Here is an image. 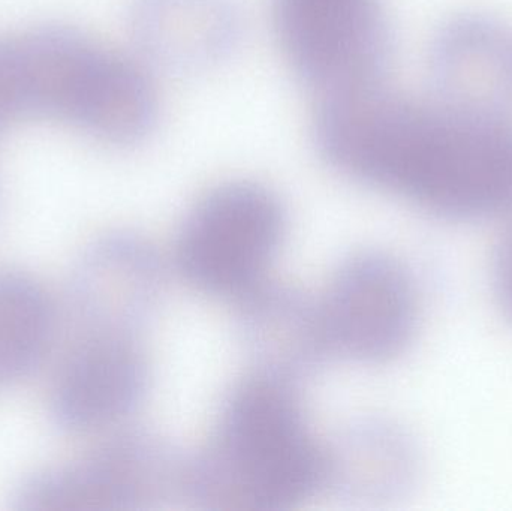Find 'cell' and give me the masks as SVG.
I'll return each instance as SVG.
<instances>
[{
    "label": "cell",
    "instance_id": "cell-1",
    "mask_svg": "<svg viewBox=\"0 0 512 511\" xmlns=\"http://www.w3.org/2000/svg\"><path fill=\"white\" fill-rule=\"evenodd\" d=\"M313 140L346 179L453 222L512 218V116L376 87L318 102Z\"/></svg>",
    "mask_w": 512,
    "mask_h": 511
},
{
    "label": "cell",
    "instance_id": "cell-2",
    "mask_svg": "<svg viewBox=\"0 0 512 511\" xmlns=\"http://www.w3.org/2000/svg\"><path fill=\"white\" fill-rule=\"evenodd\" d=\"M324 446L294 384L252 372L222 404L209 443L188 456L185 503L200 510L292 509L324 488Z\"/></svg>",
    "mask_w": 512,
    "mask_h": 511
},
{
    "label": "cell",
    "instance_id": "cell-3",
    "mask_svg": "<svg viewBox=\"0 0 512 511\" xmlns=\"http://www.w3.org/2000/svg\"><path fill=\"white\" fill-rule=\"evenodd\" d=\"M12 47L23 113L59 117L111 146H135L158 126L155 72L140 57L66 26L30 30Z\"/></svg>",
    "mask_w": 512,
    "mask_h": 511
},
{
    "label": "cell",
    "instance_id": "cell-4",
    "mask_svg": "<svg viewBox=\"0 0 512 511\" xmlns=\"http://www.w3.org/2000/svg\"><path fill=\"white\" fill-rule=\"evenodd\" d=\"M188 456L152 432L126 429L77 461L24 477L11 507L24 511L159 510L185 503Z\"/></svg>",
    "mask_w": 512,
    "mask_h": 511
},
{
    "label": "cell",
    "instance_id": "cell-5",
    "mask_svg": "<svg viewBox=\"0 0 512 511\" xmlns=\"http://www.w3.org/2000/svg\"><path fill=\"white\" fill-rule=\"evenodd\" d=\"M292 74L318 102L385 86L393 33L384 0H271Z\"/></svg>",
    "mask_w": 512,
    "mask_h": 511
},
{
    "label": "cell",
    "instance_id": "cell-6",
    "mask_svg": "<svg viewBox=\"0 0 512 511\" xmlns=\"http://www.w3.org/2000/svg\"><path fill=\"white\" fill-rule=\"evenodd\" d=\"M286 233L280 198L261 183L230 182L207 192L176 242L180 275L197 290L240 299L265 281Z\"/></svg>",
    "mask_w": 512,
    "mask_h": 511
},
{
    "label": "cell",
    "instance_id": "cell-7",
    "mask_svg": "<svg viewBox=\"0 0 512 511\" xmlns=\"http://www.w3.org/2000/svg\"><path fill=\"white\" fill-rule=\"evenodd\" d=\"M334 356L382 365L402 356L420 320L417 285L391 255L363 251L346 258L321 299Z\"/></svg>",
    "mask_w": 512,
    "mask_h": 511
},
{
    "label": "cell",
    "instance_id": "cell-8",
    "mask_svg": "<svg viewBox=\"0 0 512 511\" xmlns=\"http://www.w3.org/2000/svg\"><path fill=\"white\" fill-rule=\"evenodd\" d=\"M149 381L141 336L81 332L54 375L48 416L65 434L104 431L140 408Z\"/></svg>",
    "mask_w": 512,
    "mask_h": 511
},
{
    "label": "cell",
    "instance_id": "cell-9",
    "mask_svg": "<svg viewBox=\"0 0 512 511\" xmlns=\"http://www.w3.org/2000/svg\"><path fill=\"white\" fill-rule=\"evenodd\" d=\"M155 246L126 231L93 240L72 267L68 299L80 332L141 336L164 294Z\"/></svg>",
    "mask_w": 512,
    "mask_h": 511
},
{
    "label": "cell",
    "instance_id": "cell-10",
    "mask_svg": "<svg viewBox=\"0 0 512 511\" xmlns=\"http://www.w3.org/2000/svg\"><path fill=\"white\" fill-rule=\"evenodd\" d=\"M236 326L254 372L294 386L334 356L321 300L291 284L265 279L237 299Z\"/></svg>",
    "mask_w": 512,
    "mask_h": 511
},
{
    "label": "cell",
    "instance_id": "cell-11",
    "mask_svg": "<svg viewBox=\"0 0 512 511\" xmlns=\"http://www.w3.org/2000/svg\"><path fill=\"white\" fill-rule=\"evenodd\" d=\"M131 35L153 72L197 74L231 59L243 38L236 0H134Z\"/></svg>",
    "mask_w": 512,
    "mask_h": 511
},
{
    "label": "cell",
    "instance_id": "cell-12",
    "mask_svg": "<svg viewBox=\"0 0 512 511\" xmlns=\"http://www.w3.org/2000/svg\"><path fill=\"white\" fill-rule=\"evenodd\" d=\"M433 99L460 110L512 116V32L466 14L445 23L429 53Z\"/></svg>",
    "mask_w": 512,
    "mask_h": 511
},
{
    "label": "cell",
    "instance_id": "cell-13",
    "mask_svg": "<svg viewBox=\"0 0 512 511\" xmlns=\"http://www.w3.org/2000/svg\"><path fill=\"white\" fill-rule=\"evenodd\" d=\"M324 488L361 509L408 497L417 483L421 455L406 429L381 417H364L340 429L324 446Z\"/></svg>",
    "mask_w": 512,
    "mask_h": 511
},
{
    "label": "cell",
    "instance_id": "cell-14",
    "mask_svg": "<svg viewBox=\"0 0 512 511\" xmlns=\"http://www.w3.org/2000/svg\"><path fill=\"white\" fill-rule=\"evenodd\" d=\"M56 320L53 299L35 276L0 269V387L26 380L42 365Z\"/></svg>",
    "mask_w": 512,
    "mask_h": 511
},
{
    "label": "cell",
    "instance_id": "cell-15",
    "mask_svg": "<svg viewBox=\"0 0 512 511\" xmlns=\"http://www.w3.org/2000/svg\"><path fill=\"white\" fill-rule=\"evenodd\" d=\"M492 276L499 303L512 318V228L496 248Z\"/></svg>",
    "mask_w": 512,
    "mask_h": 511
}]
</instances>
